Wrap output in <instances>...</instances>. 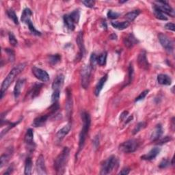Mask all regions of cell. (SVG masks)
Returning <instances> with one entry per match:
<instances>
[{"label": "cell", "mask_w": 175, "mask_h": 175, "mask_svg": "<svg viewBox=\"0 0 175 175\" xmlns=\"http://www.w3.org/2000/svg\"><path fill=\"white\" fill-rule=\"evenodd\" d=\"M81 116L82 121H83V127H82V129H81V132L80 134L79 149H78V151H77V153L76 155L77 158L78 155L80 154V153L82 150V148H84V146L85 144V139H86L89 129H90V123H91L90 116L88 112H83L81 113Z\"/></svg>", "instance_id": "cell-1"}, {"label": "cell", "mask_w": 175, "mask_h": 175, "mask_svg": "<svg viewBox=\"0 0 175 175\" xmlns=\"http://www.w3.org/2000/svg\"><path fill=\"white\" fill-rule=\"evenodd\" d=\"M25 67H26V64L22 63L19 64L15 67H14L13 69L10 70L9 74L7 75V77L5 78L4 80L3 81L2 85H1V99H2L3 94L4 92L7 90V89L10 85L14 80H15V78L19 75L22 71L24 70Z\"/></svg>", "instance_id": "cell-2"}, {"label": "cell", "mask_w": 175, "mask_h": 175, "mask_svg": "<svg viewBox=\"0 0 175 175\" xmlns=\"http://www.w3.org/2000/svg\"><path fill=\"white\" fill-rule=\"evenodd\" d=\"M70 149L68 147H64L62 152L60 153L54 161V169L57 174H62L65 172V168L67 165L69 158Z\"/></svg>", "instance_id": "cell-3"}, {"label": "cell", "mask_w": 175, "mask_h": 175, "mask_svg": "<svg viewBox=\"0 0 175 175\" xmlns=\"http://www.w3.org/2000/svg\"><path fill=\"white\" fill-rule=\"evenodd\" d=\"M119 161L116 156L112 155L109 158L105 160L101 164V172L100 174L102 175H106L112 173L114 170L119 167Z\"/></svg>", "instance_id": "cell-4"}, {"label": "cell", "mask_w": 175, "mask_h": 175, "mask_svg": "<svg viewBox=\"0 0 175 175\" xmlns=\"http://www.w3.org/2000/svg\"><path fill=\"white\" fill-rule=\"evenodd\" d=\"M141 142L136 139H131L123 142L119 146V150L124 153H131L135 152L140 147Z\"/></svg>", "instance_id": "cell-5"}, {"label": "cell", "mask_w": 175, "mask_h": 175, "mask_svg": "<svg viewBox=\"0 0 175 175\" xmlns=\"http://www.w3.org/2000/svg\"><path fill=\"white\" fill-rule=\"evenodd\" d=\"M92 67L90 64L84 66L81 71V84L84 89H87L90 84Z\"/></svg>", "instance_id": "cell-6"}, {"label": "cell", "mask_w": 175, "mask_h": 175, "mask_svg": "<svg viewBox=\"0 0 175 175\" xmlns=\"http://www.w3.org/2000/svg\"><path fill=\"white\" fill-rule=\"evenodd\" d=\"M158 38L162 47L168 53H172L174 51V44L173 41L166 35L160 33L158 35Z\"/></svg>", "instance_id": "cell-7"}, {"label": "cell", "mask_w": 175, "mask_h": 175, "mask_svg": "<svg viewBox=\"0 0 175 175\" xmlns=\"http://www.w3.org/2000/svg\"><path fill=\"white\" fill-rule=\"evenodd\" d=\"M155 5L158 7L163 14L169 15L172 17H174V10L172 7L168 3V2L164 1H159L156 2V4Z\"/></svg>", "instance_id": "cell-8"}, {"label": "cell", "mask_w": 175, "mask_h": 175, "mask_svg": "<svg viewBox=\"0 0 175 175\" xmlns=\"http://www.w3.org/2000/svg\"><path fill=\"white\" fill-rule=\"evenodd\" d=\"M24 142L27 145L28 150L30 152H32L35 149L36 144L34 141V131L32 129H28L26 131V134L25 135Z\"/></svg>", "instance_id": "cell-9"}, {"label": "cell", "mask_w": 175, "mask_h": 175, "mask_svg": "<svg viewBox=\"0 0 175 175\" xmlns=\"http://www.w3.org/2000/svg\"><path fill=\"white\" fill-rule=\"evenodd\" d=\"M32 71L34 77L37 78L38 80L42 82H46L49 80V74L45 70L40 69V68L33 66L32 69Z\"/></svg>", "instance_id": "cell-10"}, {"label": "cell", "mask_w": 175, "mask_h": 175, "mask_svg": "<svg viewBox=\"0 0 175 175\" xmlns=\"http://www.w3.org/2000/svg\"><path fill=\"white\" fill-rule=\"evenodd\" d=\"M76 42L78 45V47H79V53H78V55L77 57V60L78 61L83 58L85 54V47L84 45V40H83V33L81 32H80L79 34H78Z\"/></svg>", "instance_id": "cell-11"}, {"label": "cell", "mask_w": 175, "mask_h": 175, "mask_svg": "<svg viewBox=\"0 0 175 175\" xmlns=\"http://www.w3.org/2000/svg\"><path fill=\"white\" fill-rule=\"evenodd\" d=\"M138 64L140 69L144 70H148L149 68V63L146 58V53L145 51H142L139 53L138 57Z\"/></svg>", "instance_id": "cell-12"}, {"label": "cell", "mask_w": 175, "mask_h": 175, "mask_svg": "<svg viewBox=\"0 0 175 175\" xmlns=\"http://www.w3.org/2000/svg\"><path fill=\"white\" fill-rule=\"evenodd\" d=\"M36 171L38 174H47V170H46L45 163L44 157L42 155H41L38 158L36 161Z\"/></svg>", "instance_id": "cell-13"}, {"label": "cell", "mask_w": 175, "mask_h": 175, "mask_svg": "<svg viewBox=\"0 0 175 175\" xmlns=\"http://www.w3.org/2000/svg\"><path fill=\"white\" fill-rule=\"evenodd\" d=\"M70 129H71V124L69 123L64 127H62L61 129L58 131V132L56 134V139L57 140H58V142H60L63 140L64 137L69 133L70 131Z\"/></svg>", "instance_id": "cell-14"}, {"label": "cell", "mask_w": 175, "mask_h": 175, "mask_svg": "<svg viewBox=\"0 0 175 175\" xmlns=\"http://www.w3.org/2000/svg\"><path fill=\"white\" fill-rule=\"evenodd\" d=\"M64 75L63 74H59L56 77L52 84L53 90H61V88L64 84Z\"/></svg>", "instance_id": "cell-15"}, {"label": "cell", "mask_w": 175, "mask_h": 175, "mask_svg": "<svg viewBox=\"0 0 175 175\" xmlns=\"http://www.w3.org/2000/svg\"><path fill=\"white\" fill-rule=\"evenodd\" d=\"M163 134V128L161 124H157L155 127V129L153 130V133L151 135V142L158 141L161 138Z\"/></svg>", "instance_id": "cell-16"}, {"label": "cell", "mask_w": 175, "mask_h": 175, "mask_svg": "<svg viewBox=\"0 0 175 175\" xmlns=\"http://www.w3.org/2000/svg\"><path fill=\"white\" fill-rule=\"evenodd\" d=\"M160 151H161V149L159 147L153 148L147 153V154L142 155L141 157V159H144V160H148V161L154 159L159 154Z\"/></svg>", "instance_id": "cell-17"}, {"label": "cell", "mask_w": 175, "mask_h": 175, "mask_svg": "<svg viewBox=\"0 0 175 175\" xmlns=\"http://www.w3.org/2000/svg\"><path fill=\"white\" fill-rule=\"evenodd\" d=\"M49 114H44V115L36 117L34 120L33 123H32V125H33L34 127H39L43 126L45 124V123L47 121L49 117L50 116Z\"/></svg>", "instance_id": "cell-18"}, {"label": "cell", "mask_w": 175, "mask_h": 175, "mask_svg": "<svg viewBox=\"0 0 175 175\" xmlns=\"http://www.w3.org/2000/svg\"><path fill=\"white\" fill-rule=\"evenodd\" d=\"M124 44L125 47L127 48H131L133 47L134 45L138 43V41L137 40V38L134 36V35L133 34H129L127 37L124 38Z\"/></svg>", "instance_id": "cell-19"}, {"label": "cell", "mask_w": 175, "mask_h": 175, "mask_svg": "<svg viewBox=\"0 0 175 175\" xmlns=\"http://www.w3.org/2000/svg\"><path fill=\"white\" fill-rule=\"evenodd\" d=\"M25 83H26L25 79H20L17 81L15 88H14V96H15V99H17L20 96Z\"/></svg>", "instance_id": "cell-20"}, {"label": "cell", "mask_w": 175, "mask_h": 175, "mask_svg": "<svg viewBox=\"0 0 175 175\" xmlns=\"http://www.w3.org/2000/svg\"><path fill=\"white\" fill-rule=\"evenodd\" d=\"M108 75H105L103 76L101 79L99 80V81H98L97 84L96 85V87H95V95L98 96L100 95V92L102 90V89L103 88V85H105L106 81L108 80Z\"/></svg>", "instance_id": "cell-21"}, {"label": "cell", "mask_w": 175, "mask_h": 175, "mask_svg": "<svg viewBox=\"0 0 175 175\" xmlns=\"http://www.w3.org/2000/svg\"><path fill=\"white\" fill-rule=\"evenodd\" d=\"M13 153V149L12 148H9L8 149L5 153L1 156L0 158V168H2L3 166L8 163V161L10 160V158H11V156Z\"/></svg>", "instance_id": "cell-22"}, {"label": "cell", "mask_w": 175, "mask_h": 175, "mask_svg": "<svg viewBox=\"0 0 175 175\" xmlns=\"http://www.w3.org/2000/svg\"><path fill=\"white\" fill-rule=\"evenodd\" d=\"M42 84H36L32 88L30 92H28L27 96H29L31 99H34L36 96H37L40 93L41 90L42 89Z\"/></svg>", "instance_id": "cell-23"}, {"label": "cell", "mask_w": 175, "mask_h": 175, "mask_svg": "<svg viewBox=\"0 0 175 175\" xmlns=\"http://www.w3.org/2000/svg\"><path fill=\"white\" fill-rule=\"evenodd\" d=\"M64 24L66 25V26L69 30L73 31L75 27V23L73 21V19L71 18L70 15H65L63 17Z\"/></svg>", "instance_id": "cell-24"}, {"label": "cell", "mask_w": 175, "mask_h": 175, "mask_svg": "<svg viewBox=\"0 0 175 175\" xmlns=\"http://www.w3.org/2000/svg\"><path fill=\"white\" fill-rule=\"evenodd\" d=\"M158 82L161 85H169L172 83V80L166 74H159L158 76Z\"/></svg>", "instance_id": "cell-25"}, {"label": "cell", "mask_w": 175, "mask_h": 175, "mask_svg": "<svg viewBox=\"0 0 175 175\" xmlns=\"http://www.w3.org/2000/svg\"><path fill=\"white\" fill-rule=\"evenodd\" d=\"M113 27L119 30H123L129 26V21H123V22H119V21H113L111 23Z\"/></svg>", "instance_id": "cell-26"}, {"label": "cell", "mask_w": 175, "mask_h": 175, "mask_svg": "<svg viewBox=\"0 0 175 175\" xmlns=\"http://www.w3.org/2000/svg\"><path fill=\"white\" fill-rule=\"evenodd\" d=\"M72 94L69 90L67 91V101L66 104V112L68 116H70V113L72 112Z\"/></svg>", "instance_id": "cell-27"}, {"label": "cell", "mask_w": 175, "mask_h": 175, "mask_svg": "<svg viewBox=\"0 0 175 175\" xmlns=\"http://www.w3.org/2000/svg\"><path fill=\"white\" fill-rule=\"evenodd\" d=\"M153 12H154L155 17L159 20L167 21L168 17L166 16L165 14H163L161 10L157 7L155 5L153 6Z\"/></svg>", "instance_id": "cell-28"}, {"label": "cell", "mask_w": 175, "mask_h": 175, "mask_svg": "<svg viewBox=\"0 0 175 175\" xmlns=\"http://www.w3.org/2000/svg\"><path fill=\"white\" fill-rule=\"evenodd\" d=\"M32 15V12L30 8H25L23 11L22 15H21V21L23 23H26L27 21L31 20V16Z\"/></svg>", "instance_id": "cell-29"}, {"label": "cell", "mask_w": 175, "mask_h": 175, "mask_svg": "<svg viewBox=\"0 0 175 175\" xmlns=\"http://www.w3.org/2000/svg\"><path fill=\"white\" fill-rule=\"evenodd\" d=\"M32 160L30 157L26 158V163H25V170L24 174L26 175H30L32 174Z\"/></svg>", "instance_id": "cell-30"}, {"label": "cell", "mask_w": 175, "mask_h": 175, "mask_svg": "<svg viewBox=\"0 0 175 175\" xmlns=\"http://www.w3.org/2000/svg\"><path fill=\"white\" fill-rule=\"evenodd\" d=\"M140 11L139 10H133V11L126 14L125 16H124V18H125V19L127 20H128L129 21H133L135 19V18L140 15Z\"/></svg>", "instance_id": "cell-31"}, {"label": "cell", "mask_w": 175, "mask_h": 175, "mask_svg": "<svg viewBox=\"0 0 175 175\" xmlns=\"http://www.w3.org/2000/svg\"><path fill=\"white\" fill-rule=\"evenodd\" d=\"M21 122V120H19V121H17L16 123H10V122H6V128L4 130L2 131L1 133V138H3V135L5 134H6L7 132H8L9 130L11 129L13 127H15V126H17L18 124Z\"/></svg>", "instance_id": "cell-32"}, {"label": "cell", "mask_w": 175, "mask_h": 175, "mask_svg": "<svg viewBox=\"0 0 175 175\" xmlns=\"http://www.w3.org/2000/svg\"><path fill=\"white\" fill-rule=\"evenodd\" d=\"M107 56H108V53H107L106 51L101 53L99 56H97V64L99 65L100 66L105 65Z\"/></svg>", "instance_id": "cell-33"}, {"label": "cell", "mask_w": 175, "mask_h": 175, "mask_svg": "<svg viewBox=\"0 0 175 175\" xmlns=\"http://www.w3.org/2000/svg\"><path fill=\"white\" fill-rule=\"evenodd\" d=\"M6 13H7V15L8 16V17L13 21L14 23H15V24H16V25L19 24V20H18L17 16L16 15L15 12L12 9H11V8L8 9L6 11Z\"/></svg>", "instance_id": "cell-34"}, {"label": "cell", "mask_w": 175, "mask_h": 175, "mask_svg": "<svg viewBox=\"0 0 175 175\" xmlns=\"http://www.w3.org/2000/svg\"><path fill=\"white\" fill-rule=\"evenodd\" d=\"M61 60V56L60 54L51 55L48 57V62L51 65H55L57 63H58Z\"/></svg>", "instance_id": "cell-35"}, {"label": "cell", "mask_w": 175, "mask_h": 175, "mask_svg": "<svg viewBox=\"0 0 175 175\" xmlns=\"http://www.w3.org/2000/svg\"><path fill=\"white\" fill-rule=\"evenodd\" d=\"M26 23L27 25L28 28H29V30L32 34H34L35 36H41V32L38 31L36 29L33 23H32V21L31 20L27 21Z\"/></svg>", "instance_id": "cell-36"}, {"label": "cell", "mask_w": 175, "mask_h": 175, "mask_svg": "<svg viewBox=\"0 0 175 175\" xmlns=\"http://www.w3.org/2000/svg\"><path fill=\"white\" fill-rule=\"evenodd\" d=\"M70 15L71 18L73 19V21H75V23L76 24L78 23L80 21V10H75L71 12L70 14H69Z\"/></svg>", "instance_id": "cell-37"}, {"label": "cell", "mask_w": 175, "mask_h": 175, "mask_svg": "<svg viewBox=\"0 0 175 175\" xmlns=\"http://www.w3.org/2000/svg\"><path fill=\"white\" fill-rule=\"evenodd\" d=\"M146 126V123L145 122L139 123L138 124H136V126L135 127L134 129L133 130V134L134 135L137 134L138 132H140L142 129H143L144 128H145Z\"/></svg>", "instance_id": "cell-38"}, {"label": "cell", "mask_w": 175, "mask_h": 175, "mask_svg": "<svg viewBox=\"0 0 175 175\" xmlns=\"http://www.w3.org/2000/svg\"><path fill=\"white\" fill-rule=\"evenodd\" d=\"M5 51L6 52L7 54H8L9 61L11 62H13L14 61H15V52H14L13 50L7 48V49H5Z\"/></svg>", "instance_id": "cell-39"}, {"label": "cell", "mask_w": 175, "mask_h": 175, "mask_svg": "<svg viewBox=\"0 0 175 175\" xmlns=\"http://www.w3.org/2000/svg\"><path fill=\"white\" fill-rule=\"evenodd\" d=\"M8 38H9V42L13 47H17L18 45V41L15 37V36L14 35L12 32H10L8 34Z\"/></svg>", "instance_id": "cell-40"}, {"label": "cell", "mask_w": 175, "mask_h": 175, "mask_svg": "<svg viewBox=\"0 0 175 175\" xmlns=\"http://www.w3.org/2000/svg\"><path fill=\"white\" fill-rule=\"evenodd\" d=\"M60 90H53V94L51 95V102L56 103L58 101V99L60 98Z\"/></svg>", "instance_id": "cell-41"}, {"label": "cell", "mask_w": 175, "mask_h": 175, "mask_svg": "<svg viewBox=\"0 0 175 175\" xmlns=\"http://www.w3.org/2000/svg\"><path fill=\"white\" fill-rule=\"evenodd\" d=\"M96 64H97V56H96L95 53H92L90 58V64L92 67V69H95Z\"/></svg>", "instance_id": "cell-42"}, {"label": "cell", "mask_w": 175, "mask_h": 175, "mask_svg": "<svg viewBox=\"0 0 175 175\" xmlns=\"http://www.w3.org/2000/svg\"><path fill=\"white\" fill-rule=\"evenodd\" d=\"M107 15H108V17L110 19H116L117 18L119 17L120 14L119 12H114L113 10H109L108 14H107Z\"/></svg>", "instance_id": "cell-43"}, {"label": "cell", "mask_w": 175, "mask_h": 175, "mask_svg": "<svg viewBox=\"0 0 175 175\" xmlns=\"http://www.w3.org/2000/svg\"><path fill=\"white\" fill-rule=\"evenodd\" d=\"M128 73H129V84H130L132 81V80H133L134 73V67L133 65H132V64H129V69H128Z\"/></svg>", "instance_id": "cell-44"}, {"label": "cell", "mask_w": 175, "mask_h": 175, "mask_svg": "<svg viewBox=\"0 0 175 175\" xmlns=\"http://www.w3.org/2000/svg\"><path fill=\"white\" fill-rule=\"evenodd\" d=\"M170 161L168 159H163L162 162H160L159 163V167L160 168H166L167 167H168L170 166Z\"/></svg>", "instance_id": "cell-45"}, {"label": "cell", "mask_w": 175, "mask_h": 175, "mask_svg": "<svg viewBox=\"0 0 175 175\" xmlns=\"http://www.w3.org/2000/svg\"><path fill=\"white\" fill-rule=\"evenodd\" d=\"M148 92H149L148 90H146L142 92H141V94L139 95L138 97H136V99H135V101L137 102V101H141V100H142V99H144L145 98V96L148 95Z\"/></svg>", "instance_id": "cell-46"}, {"label": "cell", "mask_w": 175, "mask_h": 175, "mask_svg": "<svg viewBox=\"0 0 175 175\" xmlns=\"http://www.w3.org/2000/svg\"><path fill=\"white\" fill-rule=\"evenodd\" d=\"M82 3H83L85 6L88 7V8H93L95 4V2L92 1V0H90V1H88V0H86V1H83Z\"/></svg>", "instance_id": "cell-47"}, {"label": "cell", "mask_w": 175, "mask_h": 175, "mask_svg": "<svg viewBox=\"0 0 175 175\" xmlns=\"http://www.w3.org/2000/svg\"><path fill=\"white\" fill-rule=\"evenodd\" d=\"M165 28L166 30H171V31L174 32V30H175V26H174V24L173 23H168L165 26Z\"/></svg>", "instance_id": "cell-48"}, {"label": "cell", "mask_w": 175, "mask_h": 175, "mask_svg": "<svg viewBox=\"0 0 175 175\" xmlns=\"http://www.w3.org/2000/svg\"><path fill=\"white\" fill-rule=\"evenodd\" d=\"M93 144H94L95 148H97L99 146V135L95 136L94 140H93Z\"/></svg>", "instance_id": "cell-49"}, {"label": "cell", "mask_w": 175, "mask_h": 175, "mask_svg": "<svg viewBox=\"0 0 175 175\" xmlns=\"http://www.w3.org/2000/svg\"><path fill=\"white\" fill-rule=\"evenodd\" d=\"M171 140V138L169 136H166L164 138H163L162 140H161L159 142V144H165L167 143L168 142H169Z\"/></svg>", "instance_id": "cell-50"}, {"label": "cell", "mask_w": 175, "mask_h": 175, "mask_svg": "<svg viewBox=\"0 0 175 175\" xmlns=\"http://www.w3.org/2000/svg\"><path fill=\"white\" fill-rule=\"evenodd\" d=\"M130 173V169L128 168H124L119 173V174H123V175H127L129 174Z\"/></svg>", "instance_id": "cell-51"}, {"label": "cell", "mask_w": 175, "mask_h": 175, "mask_svg": "<svg viewBox=\"0 0 175 175\" xmlns=\"http://www.w3.org/2000/svg\"><path fill=\"white\" fill-rule=\"evenodd\" d=\"M127 115H128V112H127V111L123 112L122 114H121L120 117V119L121 120H122V121L124 120V119H125L126 118H127Z\"/></svg>", "instance_id": "cell-52"}, {"label": "cell", "mask_w": 175, "mask_h": 175, "mask_svg": "<svg viewBox=\"0 0 175 175\" xmlns=\"http://www.w3.org/2000/svg\"><path fill=\"white\" fill-rule=\"evenodd\" d=\"M13 166H10L8 169L6 170V172L3 173V174H10L11 173H12V172H13Z\"/></svg>", "instance_id": "cell-53"}, {"label": "cell", "mask_w": 175, "mask_h": 175, "mask_svg": "<svg viewBox=\"0 0 175 175\" xmlns=\"http://www.w3.org/2000/svg\"><path fill=\"white\" fill-rule=\"evenodd\" d=\"M110 39H112V40H116L117 38V36L115 34H112L111 36H110Z\"/></svg>", "instance_id": "cell-54"}, {"label": "cell", "mask_w": 175, "mask_h": 175, "mask_svg": "<svg viewBox=\"0 0 175 175\" xmlns=\"http://www.w3.org/2000/svg\"><path fill=\"white\" fill-rule=\"evenodd\" d=\"M120 3H124V2H127V1H120Z\"/></svg>", "instance_id": "cell-55"}]
</instances>
